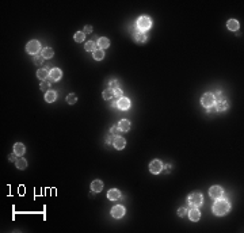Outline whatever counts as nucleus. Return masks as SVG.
<instances>
[{"instance_id":"nucleus-19","label":"nucleus","mask_w":244,"mask_h":233,"mask_svg":"<svg viewBox=\"0 0 244 233\" xmlns=\"http://www.w3.org/2000/svg\"><path fill=\"white\" fill-rule=\"evenodd\" d=\"M98 46H99V49H107L109 46H110V41L106 38V37H102V38H99L98 39Z\"/></svg>"},{"instance_id":"nucleus-13","label":"nucleus","mask_w":244,"mask_h":233,"mask_svg":"<svg viewBox=\"0 0 244 233\" xmlns=\"http://www.w3.org/2000/svg\"><path fill=\"white\" fill-rule=\"evenodd\" d=\"M189 217L191 221H198V220L201 218V213H199V210L197 207H193V209L189 211Z\"/></svg>"},{"instance_id":"nucleus-34","label":"nucleus","mask_w":244,"mask_h":233,"mask_svg":"<svg viewBox=\"0 0 244 233\" xmlns=\"http://www.w3.org/2000/svg\"><path fill=\"white\" fill-rule=\"evenodd\" d=\"M110 84H111V87H110L111 89H117V88H119V83H118L117 80H113Z\"/></svg>"},{"instance_id":"nucleus-27","label":"nucleus","mask_w":244,"mask_h":233,"mask_svg":"<svg viewBox=\"0 0 244 233\" xmlns=\"http://www.w3.org/2000/svg\"><path fill=\"white\" fill-rule=\"evenodd\" d=\"M103 57H104V52L102 50V49H96V50L94 52V58L95 60L100 61V60H103Z\"/></svg>"},{"instance_id":"nucleus-8","label":"nucleus","mask_w":244,"mask_h":233,"mask_svg":"<svg viewBox=\"0 0 244 233\" xmlns=\"http://www.w3.org/2000/svg\"><path fill=\"white\" fill-rule=\"evenodd\" d=\"M209 195H210V198H213V199L221 198L222 197V189L220 186H211L209 190Z\"/></svg>"},{"instance_id":"nucleus-4","label":"nucleus","mask_w":244,"mask_h":233,"mask_svg":"<svg viewBox=\"0 0 244 233\" xmlns=\"http://www.w3.org/2000/svg\"><path fill=\"white\" fill-rule=\"evenodd\" d=\"M150 26H152V22H150V19L148 18V16H141V18H138V20H137V27L141 30V33L149 30Z\"/></svg>"},{"instance_id":"nucleus-2","label":"nucleus","mask_w":244,"mask_h":233,"mask_svg":"<svg viewBox=\"0 0 244 233\" xmlns=\"http://www.w3.org/2000/svg\"><path fill=\"white\" fill-rule=\"evenodd\" d=\"M201 103H202V106H203L205 109H209V107H211V106H214V103H216V96H214V94H211V92L203 94V95H202V99H201Z\"/></svg>"},{"instance_id":"nucleus-26","label":"nucleus","mask_w":244,"mask_h":233,"mask_svg":"<svg viewBox=\"0 0 244 233\" xmlns=\"http://www.w3.org/2000/svg\"><path fill=\"white\" fill-rule=\"evenodd\" d=\"M113 96H114V89L107 88V89H104V91H103V99H104V100L111 99Z\"/></svg>"},{"instance_id":"nucleus-7","label":"nucleus","mask_w":244,"mask_h":233,"mask_svg":"<svg viewBox=\"0 0 244 233\" xmlns=\"http://www.w3.org/2000/svg\"><path fill=\"white\" fill-rule=\"evenodd\" d=\"M111 215L114 218H122L125 215V207L122 205H115L111 209Z\"/></svg>"},{"instance_id":"nucleus-23","label":"nucleus","mask_w":244,"mask_h":233,"mask_svg":"<svg viewBox=\"0 0 244 233\" xmlns=\"http://www.w3.org/2000/svg\"><path fill=\"white\" fill-rule=\"evenodd\" d=\"M42 57L43 58H52L53 57V54H54V52H53V49L52 48H43L42 49Z\"/></svg>"},{"instance_id":"nucleus-11","label":"nucleus","mask_w":244,"mask_h":233,"mask_svg":"<svg viewBox=\"0 0 244 233\" xmlns=\"http://www.w3.org/2000/svg\"><path fill=\"white\" fill-rule=\"evenodd\" d=\"M24 152H26V148H24V145L22 144V142H16V144L14 145V153L16 154V156H23Z\"/></svg>"},{"instance_id":"nucleus-21","label":"nucleus","mask_w":244,"mask_h":233,"mask_svg":"<svg viewBox=\"0 0 244 233\" xmlns=\"http://www.w3.org/2000/svg\"><path fill=\"white\" fill-rule=\"evenodd\" d=\"M134 41L138 43H142V42H146V35L144 34V33H141V31H137V33H134Z\"/></svg>"},{"instance_id":"nucleus-25","label":"nucleus","mask_w":244,"mask_h":233,"mask_svg":"<svg viewBox=\"0 0 244 233\" xmlns=\"http://www.w3.org/2000/svg\"><path fill=\"white\" fill-rule=\"evenodd\" d=\"M96 46H98V43H95V42H94V41H88V42L87 43H85V50H87V52H95L96 50Z\"/></svg>"},{"instance_id":"nucleus-22","label":"nucleus","mask_w":244,"mask_h":233,"mask_svg":"<svg viewBox=\"0 0 244 233\" xmlns=\"http://www.w3.org/2000/svg\"><path fill=\"white\" fill-rule=\"evenodd\" d=\"M57 99V94L54 91H48L45 94V100L48 102V103H53Z\"/></svg>"},{"instance_id":"nucleus-12","label":"nucleus","mask_w":244,"mask_h":233,"mask_svg":"<svg viewBox=\"0 0 244 233\" xmlns=\"http://www.w3.org/2000/svg\"><path fill=\"white\" fill-rule=\"evenodd\" d=\"M107 198L110 199V201H117V199H119V198H121V193H119V190H117V189L109 190V193H107Z\"/></svg>"},{"instance_id":"nucleus-36","label":"nucleus","mask_w":244,"mask_h":233,"mask_svg":"<svg viewBox=\"0 0 244 233\" xmlns=\"http://www.w3.org/2000/svg\"><path fill=\"white\" fill-rule=\"evenodd\" d=\"M91 31H92V27H91V26H85V27H84V31H83V33H84V34H89V33H91Z\"/></svg>"},{"instance_id":"nucleus-24","label":"nucleus","mask_w":244,"mask_h":233,"mask_svg":"<svg viewBox=\"0 0 244 233\" xmlns=\"http://www.w3.org/2000/svg\"><path fill=\"white\" fill-rule=\"evenodd\" d=\"M15 165H16V168H18V170H24L27 167V161L24 160V159L20 157V159H18V160L15 161Z\"/></svg>"},{"instance_id":"nucleus-33","label":"nucleus","mask_w":244,"mask_h":233,"mask_svg":"<svg viewBox=\"0 0 244 233\" xmlns=\"http://www.w3.org/2000/svg\"><path fill=\"white\" fill-rule=\"evenodd\" d=\"M178 214L180 215V217H185V215L187 214V209H185V207H180V209L178 210Z\"/></svg>"},{"instance_id":"nucleus-35","label":"nucleus","mask_w":244,"mask_h":233,"mask_svg":"<svg viewBox=\"0 0 244 233\" xmlns=\"http://www.w3.org/2000/svg\"><path fill=\"white\" fill-rule=\"evenodd\" d=\"M110 132H111V134H115V136H117V134L119 133L121 130L118 129V126H113V128H111V130H110Z\"/></svg>"},{"instance_id":"nucleus-5","label":"nucleus","mask_w":244,"mask_h":233,"mask_svg":"<svg viewBox=\"0 0 244 233\" xmlns=\"http://www.w3.org/2000/svg\"><path fill=\"white\" fill-rule=\"evenodd\" d=\"M39 49H41V45H39V41H37V39H33L26 45V52L30 53V54H34V56L38 54Z\"/></svg>"},{"instance_id":"nucleus-1","label":"nucleus","mask_w":244,"mask_h":233,"mask_svg":"<svg viewBox=\"0 0 244 233\" xmlns=\"http://www.w3.org/2000/svg\"><path fill=\"white\" fill-rule=\"evenodd\" d=\"M231 210V203L226 199H216V203L213 205V213L216 215H225Z\"/></svg>"},{"instance_id":"nucleus-20","label":"nucleus","mask_w":244,"mask_h":233,"mask_svg":"<svg viewBox=\"0 0 244 233\" xmlns=\"http://www.w3.org/2000/svg\"><path fill=\"white\" fill-rule=\"evenodd\" d=\"M118 129H119L121 132H128V130L130 129V122L128 119L119 121V124H118Z\"/></svg>"},{"instance_id":"nucleus-18","label":"nucleus","mask_w":244,"mask_h":233,"mask_svg":"<svg viewBox=\"0 0 244 233\" xmlns=\"http://www.w3.org/2000/svg\"><path fill=\"white\" fill-rule=\"evenodd\" d=\"M228 106H229L228 100H225V99L218 100V102H217V106H216V111H224V110L228 109Z\"/></svg>"},{"instance_id":"nucleus-17","label":"nucleus","mask_w":244,"mask_h":233,"mask_svg":"<svg viewBox=\"0 0 244 233\" xmlns=\"http://www.w3.org/2000/svg\"><path fill=\"white\" fill-rule=\"evenodd\" d=\"M102 189H103V183H102L100 180H94L91 183V190H92V193H100Z\"/></svg>"},{"instance_id":"nucleus-6","label":"nucleus","mask_w":244,"mask_h":233,"mask_svg":"<svg viewBox=\"0 0 244 233\" xmlns=\"http://www.w3.org/2000/svg\"><path fill=\"white\" fill-rule=\"evenodd\" d=\"M149 171L152 174H155V175L160 174L163 171V163L160 160H152V161H150V164H149Z\"/></svg>"},{"instance_id":"nucleus-16","label":"nucleus","mask_w":244,"mask_h":233,"mask_svg":"<svg viewBox=\"0 0 244 233\" xmlns=\"http://www.w3.org/2000/svg\"><path fill=\"white\" fill-rule=\"evenodd\" d=\"M49 75H50V71H48L46 68H41L38 72H37V77H38L39 80H46Z\"/></svg>"},{"instance_id":"nucleus-37","label":"nucleus","mask_w":244,"mask_h":233,"mask_svg":"<svg viewBox=\"0 0 244 233\" xmlns=\"http://www.w3.org/2000/svg\"><path fill=\"white\" fill-rule=\"evenodd\" d=\"M8 159H10V161H16V160H18V159H15L14 154H10V156H8Z\"/></svg>"},{"instance_id":"nucleus-32","label":"nucleus","mask_w":244,"mask_h":233,"mask_svg":"<svg viewBox=\"0 0 244 233\" xmlns=\"http://www.w3.org/2000/svg\"><path fill=\"white\" fill-rule=\"evenodd\" d=\"M114 96L115 98H122V91H121V88H117V89H114Z\"/></svg>"},{"instance_id":"nucleus-15","label":"nucleus","mask_w":244,"mask_h":233,"mask_svg":"<svg viewBox=\"0 0 244 233\" xmlns=\"http://www.w3.org/2000/svg\"><path fill=\"white\" fill-rule=\"evenodd\" d=\"M53 79V81H57V80H60L61 79V76H63V72H61V69L58 68H53L52 71H50V75H49Z\"/></svg>"},{"instance_id":"nucleus-31","label":"nucleus","mask_w":244,"mask_h":233,"mask_svg":"<svg viewBox=\"0 0 244 233\" xmlns=\"http://www.w3.org/2000/svg\"><path fill=\"white\" fill-rule=\"evenodd\" d=\"M49 87H50V84H49V83H48V81H46V80H45V81H43V83H41V89H42V91H43L45 94H46V92H48V89H49Z\"/></svg>"},{"instance_id":"nucleus-14","label":"nucleus","mask_w":244,"mask_h":233,"mask_svg":"<svg viewBox=\"0 0 244 233\" xmlns=\"http://www.w3.org/2000/svg\"><path fill=\"white\" fill-rule=\"evenodd\" d=\"M226 27L229 28L231 31H236V30H239V27H240V23L237 22L236 19H229L226 22Z\"/></svg>"},{"instance_id":"nucleus-28","label":"nucleus","mask_w":244,"mask_h":233,"mask_svg":"<svg viewBox=\"0 0 244 233\" xmlns=\"http://www.w3.org/2000/svg\"><path fill=\"white\" fill-rule=\"evenodd\" d=\"M67 102H68V104H75L77 102V98H76L75 94H69V95L67 96Z\"/></svg>"},{"instance_id":"nucleus-9","label":"nucleus","mask_w":244,"mask_h":233,"mask_svg":"<svg viewBox=\"0 0 244 233\" xmlns=\"http://www.w3.org/2000/svg\"><path fill=\"white\" fill-rule=\"evenodd\" d=\"M113 145H114V148H115V149L121 150V149H124V148H125L126 141H125V138H124V137H121V136H115V137H114V140H113Z\"/></svg>"},{"instance_id":"nucleus-30","label":"nucleus","mask_w":244,"mask_h":233,"mask_svg":"<svg viewBox=\"0 0 244 233\" xmlns=\"http://www.w3.org/2000/svg\"><path fill=\"white\" fill-rule=\"evenodd\" d=\"M84 33L83 31H77L76 33V34H75V41H76V42H83V41H84Z\"/></svg>"},{"instance_id":"nucleus-10","label":"nucleus","mask_w":244,"mask_h":233,"mask_svg":"<svg viewBox=\"0 0 244 233\" xmlns=\"http://www.w3.org/2000/svg\"><path fill=\"white\" fill-rule=\"evenodd\" d=\"M117 107L121 110H128L130 107V100L128 98H124V96L119 98V99L117 100Z\"/></svg>"},{"instance_id":"nucleus-29","label":"nucleus","mask_w":244,"mask_h":233,"mask_svg":"<svg viewBox=\"0 0 244 233\" xmlns=\"http://www.w3.org/2000/svg\"><path fill=\"white\" fill-rule=\"evenodd\" d=\"M43 60H45V58L42 57V54H35V56H34V63H35V65H38V67L43 64Z\"/></svg>"},{"instance_id":"nucleus-3","label":"nucleus","mask_w":244,"mask_h":233,"mask_svg":"<svg viewBox=\"0 0 244 233\" xmlns=\"http://www.w3.org/2000/svg\"><path fill=\"white\" fill-rule=\"evenodd\" d=\"M187 201H189V205L193 206V207H198L202 205V194L201 193H193L191 195H189V198H187Z\"/></svg>"}]
</instances>
